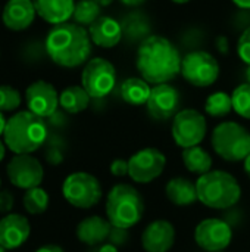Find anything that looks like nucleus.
I'll list each match as a JSON object with an SVG mask.
<instances>
[{"label":"nucleus","mask_w":250,"mask_h":252,"mask_svg":"<svg viewBox=\"0 0 250 252\" xmlns=\"http://www.w3.org/2000/svg\"><path fill=\"white\" fill-rule=\"evenodd\" d=\"M91 43L102 49L115 47L122 38V28L119 22L111 16H100L88 27Z\"/></svg>","instance_id":"obj_19"},{"label":"nucleus","mask_w":250,"mask_h":252,"mask_svg":"<svg viewBox=\"0 0 250 252\" xmlns=\"http://www.w3.org/2000/svg\"><path fill=\"white\" fill-rule=\"evenodd\" d=\"M172 3H177V4H186V3H189L190 0H171Z\"/></svg>","instance_id":"obj_43"},{"label":"nucleus","mask_w":250,"mask_h":252,"mask_svg":"<svg viewBox=\"0 0 250 252\" xmlns=\"http://www.w3.org/2000/svg\"><path fill=\"white\" fill-rule=\"evenodd\" d=\"M0 252H6V250H4V248H3L1 245H0Z\"/></svg>","instance_id":"obj_44"},{"label":"nucleus","mask_w":250,"mask_h":252,"mask_svg":"<svg viewBox=\"0 0 250 252\" xmlns=\"http://www.w3.org/2000/svg\"><path fill=\"white\" fill-rule=\"evenodd\" d=\"M9 182L24 190L38 188L44 179L41 162L31 155H15L6 167Z\"/></svg>","instance_id":"obj_12"},{"label":"nucleus","mask_w":250,"mask_h":252,"mask_svg":"<svg viewBox=\"0 0 250 252\" xmlns=\"http://www.w3.org/2000/svg\"><path fill=\"white\" fill-rule=\"evenodd\" d=\"M116 84V71L112 62L103 58L90 59L81 72V86L91 99L108 96Z\"/></svg>","instance_id":"obj_9"},{"label":"nucleus","mask_w":250,"mask_h":252,"mask_svg":"<svg viewBox=\"0 0 250 252\" xmlns=\"http://www.w3.org/2000/svg\"><path fill=\"white\" fill-rule=\"evenodd\" d=\"M165 193L167 198L177 207H189L199 201L196 183L186 177L171 179L165 186Z\"/></svg>","instance_id":"obj_22"},{"label":"nucleus","mask_w":250,"mask_h":252,"mask_svg":"<svg viewBox=\"0 0 250 252\" xmlns=\"http://www.w3.org/2000/svg\"><path fill=\"white\" fill-rule=\"evenodd\" d=\"M212 146L225 161H245L250 155V133L234 121L218 124L212 133Z\"/></svg>","instance_id":"obj_6"},{"label":"nucleus","mask_w":250,"mask_h":252,"mask_svg":"<svg viewBox=\"0 0 250 252\" xmlns=\"http://www.w3.org/2000/svg\"><path fill=\"white\" fill-rule=\"evenodd\" d=\"M181 75L194 87H209L220 77V63L209 52L194 50L183 58Z\"/></svg>","instance_id":"obj_8"},{"label":"nucleus","mask_w":250,"mask_h":252,"mask_svg":"<svg viewBox=\"0 0 250 252\" xmlns=\"http://www.w3.org/2000/svg\"><path fill=\"white\" fill-rule=\"evenodd\" d=\"M175 242V229L167 220L150 223L143 235L141 245L146 252H168Z\"/></svg>","instance_id":"obj_17"},{"label":"nucleus","mask_w":250,"mask_h":252,"mask_svg":"<svg viewBox=\"0 0 250 252\" xmlns=\"http://www.w3.org/2000/svg\"><path fill=\"white\" fill-rule=\"evenodd\" d=\"M181 55L177 46L162 35L147 37L137 50L136 66L149 84H164L181 74Z\"/></svg>","instance_id":"obj_1"},{"label":"nucleus","mask_w":250,"mask_h":252,"mask_svg":"<svg viewBox=\"0 0 250 252\" xmlns=\"http://www.w3.org/2000/svg\"><path fill=\"white\" fill-rule=\"evenodd\" d=\"M25 100L28 111L41 118L52 117L59 106V94L55 86L44 80H37L27 87Z\"/></svg>","instance_id":"obj_14"},{"label":"nucleus","mask_w":250,"mask_h":252,"mask_svg":"<svg viewBox=\"0 0 250 252\" xmlns=\"http://www.w3.org/2000/svg\"><path fill=\"white\" fill-rule=\"evenodd\" d=\"M146 106L152 118L159 121L169 120L178 114L180 93L169 83L156 84L152 87Z\"/></svg>","instance_id":"obj_15"},{"label":"nucleus","mask_w":250,"mask_h":252,"mask_svg":"<svg viewBox=\"0 0 250 252\" xmlns=\"http://www.w3.org/2000/svg\"><path fill=\"white\" fill-rule=\"evenodd\" d=\"M4 155H6V143L0 140V162L3 161Z\"/></svg>","instance_id":"obj_39"},{"label":"nucleus","mask_w":250,"mask_h":252,"mask_svg":"<svg viewBox=\"0 0 250 252\" xmlns=\"http://www.w3.org/2000/svg\"><path fill=\"white\" fill-rule=\"evenodd\" d=\"M62 193L72 207L88 210L102 199V186L94 176L78 171L65 179L62 185Z\"/></svg>","instance_id":"obj_7"},{"label":"nucleus","mask_w":250,"mask_h":252,"mask_svg":"<svg viewBox=\"0 0 250 252\" xmlns=\"http://www.w3.org/2000/svg\"><path fill=\"white\" fill-rule=\"evenodd\" d=\"M150 92H152L150 84L141 77L127 78L121 84V97L124 99V102L133 106L146 105L149 100Z\"/></svg>","instance_id":"obj_23"},{"label":"nucleus","mask_w":250,"mask_h":252,"mask_svg":"<svg viewBox=\"0 0 250 252\" xmlns=\"http://www.w3.org/2000/svg\"><path fill=\"white\" fill-rule=\"evenodd\" d=\"M47 137V127L41 117L31 111H19L13 114L3 133V142L15 155H31Z\"/></svg>","instance_id":"obj_3"},{"label":"nucleus","mask_w":250,"mask_h":252,"mask_svg":"<svg viewBox=\"0 0 250 252\" xmlns=\"http://www.w3.org/2000/svg\"><path fill=\"white\" fill-rule=\"evenodd\" d=\"M99 252H118V248L112 244H105V245H102Z\"/></svg>","instance_id":"obj_37"},{"label":"nucleus","mask_w":250,"mask_h":252,"mask_svg":"<svg viewBox=\"0 0 250 252\" xmlns=\"http://www.w3.org/2000/svg\"><path fill=\"white\" fill-rule=\"evenodd\" d=\"M125 6H130V7H136V6H140L143 4L146 0H121Z\"/></svg>","instance_id":"obj_36"},{"label":"nucleus","mask_w":250,"mask_h":252,"mask_svg":"<svg viewBox=\"0 0 250 252\" xmlns=\"http://www.w3.org/2000/svg\"><path fill=\"white\" fill-rule=\"evenodd\" d=\"M240 9H250V0H231Z\"/></svg>","instance_id":"obj_35"},{"label":"nucleus","mask_w":250,"mask_h":252,"mask_svg":"<svg viewBox=\"0 0 250 252\" xmlns=\"http://www.w3.org/2000/svg\"><path fill=\"white\" fill-rule=\"evenodd\" d=\"M47 56L59 66L75 68L87 63L91 55L88 30L75 22L53 25L44 41Z\"/></svg>","instance_id":"obj_2"},{"label":"nucleus","mask_w":250,"mask_h":252,"mask_svg":"<svg viewBox=\"0 0 250 252\" xmlns=\"http://www.w3.org/2000/svg\"><path fill=\"white\" fill-rule=\"evenodd\" d=\"M21 93L12 86H0V111L12 112L21 105Z\"/></svg>","instance_id":"obj_30"},{"label":"nucleus","mask_w":250,"mask_h":252,"mask_svg":"<svg viewBox=\"0 0 250 252\" xmlns=\"http://www.w3.org/2000/svg\"><path fill=\"white\" fill-rule=\"evenodd\" d=\"M100 4L94 0H80L75 3L74 9V22L81 27H90L96 19L100 18Z\"/></svg>","instance_id":"obj_27"},{"label":"nucleus","mask_w":250,"mask_h":252,"mask_svg":"<svg viewBox=\"0 0 250 252\" xmlns=\"http://www.w3.org/2000/svg\"><path fill=\"white\" fill-rule=\"evenodd\" d=\"M35 15L32 0H9L1 10V21L6 28L22 31L34 22Z\"/></svg>","instance_id":"obj_18"},{"label":"nucleus","mask_w":250,"mask_h":252,"mask_svg":"<svg viewBox=\"0 0 250 252\" xmlns=\"http://www.w3.org/2000/svg\"><path fill=\"white\" fill-rule=\"evenodd\" d=\"M167 165L165 155L156 148H144L128 159V176L136 183H150L158 179Z\"/></svg>","instance_id":"obj_11"},{"label":"nucleus","mask_w":250,"mask_h":252,"mask_svg":"<svg viewBox=\"0 0 250 252\" xmlns=\"http://www.w3.org/2000/svg\"><path fill=\"white\" fill-rule=\"evenodd\" d=\"M106 217L115 229H130L136 226L144 213V201L131 185L119 183L113 186L106 199Z\"/></svg>","instance_id":"obj_4"},{"label":"nucleus","mask_w":250,"mask_h":252,"mask_svg":"<svg viewBox=\"0 0 250 252\" xmlns=\"http://www.w3.org/2000/svg\"><path fill=\"white\" fill-rule=\"evenodd\" d=\"M172 137L174 142L183 148L199 146V143L205 139L208 126L205 117L196 109H183L180 111L172 121Z\"/></svg>","instance_id":"obj_10"},{"label":"nucleus","mask_w":250,"mask_h":252,"mask_svg":"<svg viewBox=\"0 0 250 252\" xmlns=\"http://www.w3.org/2000/svg\"><path fill=\"white\" fill-rule=\"evenodd\" d=\"M6 123H7V120H6V117H4V112L0 111V136H3V133H4Z\"/></svg>","instance_id":"obj_38"},{"label":"nucleus","mask_w":250,"mask_h":252,"mask_svg":"<svg viewBox=\"0 0 250 252\" xmlns=\"http://www.w3.org/2000/svg\"><path fill=\"white\" fill-rule=\"evenodd\" d=\"M233 239L228 223L220 219H206L200 221L194 230L196 244L208 252L224 251Z\"/></svg>","instance_id":"obj_13"},{"label":"nucleus","mask_w":250,"mask_h":252,"mask_svg":"<svg viewBox=\"0 0 250 252\" xmlns=\"http://www.w3.org/2000/svg\"><path fill=\"white\" fill-rule=\"evenodd\" d=\"M13 208V195L7 190L0 192V213L9 214V211Z\"/></svg>","instance_id":"obj_33"},{"label":"nucleus","mask_w":250,"mask_h":252,"mask_svg":"<svg viewBox=\"0 0 250 252\" xmlns=\"http://www.w3.org/2000/svg\"><path fill=\"white\" fill-rule=\"evenodd\" d=\"M233 109L243 118L250 120V84L243 83L237 86L231 94Z\"/></svg>","instance_id":"obj_29"},{"label":"nucleus","mask_w":250,"mask_h":252,"mask_svg":"<svg viewBox=\"0 0 250 252\" xmlns=\"http://www.w3.org/2000/svg\"><path fill=\"white\" fill-rule=\"evenodd\" d=\"M205 111L214 118H222L233 111V99L225 92H215L206 99Z\"/></svg>","instance_id":"obj_26"},{"label":"nucleus","mask_w":250,"mask_h":252,"mask_svg":"<svg viewBox=\"0 0 250 252\" xmlns=\"http://www.w3.org/2000/svg\"><path fill=\"white\" fill-rule=\"evenodd\" d=\"M196 188L199 201L214 210H227L236 205L242 196V188L234 176L221 170L200 176L196 182Z\"/></svg>","instance_id":"obj_5"},{"label":"nucleus","mask_w":250,"mask_h":252,"mask_svg":"<svg viewBox=\"0 0 250 252\" xmlns=\"http://www.w3.org/2000/svg\"><path fill=\"white\" fill-rule=\"evenodd\" d=\"M35 252H65L60 247L57 245H44L41 248H38Z\"/></svg>","instance_id":"obj_34"},{"label":"nucleus","mask_w":250,"mask_h":252,"mask_svg":"<svg viewBox=\"0 0 250 252\" xmlns=\"http://www.w3.org/2000/svg\"><path fill=\"white\" fill-rule=\"evenodd\" d=\"M22 202H24V207H25L27 213H29L32 216H38V214H43L47 210V207H49V195L40 186L32 188L29 190H25Z\"/></svg>","instance_id":"obj_28"},{"label":"nucleus","mask_w":250,"mask_h":252,"mask_svg":"<svg viewBox=\"0 0 250 252\" xmlns=\"http://www.w3.org/2000/svg\"><path fill=\"white\" fill-rule=\"evenodd\" d=\"M112 232V224L100 216H90L77 226V238L80 242L94 247L103 244Z\"/></svg>","instance_id":"obj_20"},{"label":"nucleus","mask_w":250,"mask_h":252,"mask_svg":"<svg viewBox=\"0 0 250 252\" xmlns=\"http://www.w3.org/2000/svg\"><path fill=\"white\" fill-rule=\"evenodd\" d=\"M243 162H245V173L249 176V179H250V155L246 158V159H245V161H243Z\"/></svg>","instance_id":"obj_40"},{"label":"nucleus","mask_w":250,"mask_h":252,"mask_svg":"<svg viewBox=\"0 0 250 252\" xmlns=\"http://www.w3.org/2000/svg\"><path fill=\"white\" fill-rule=\"evenodd\" d=\"M237 53L246 65H250V25L243 31V34L239 38Z\"/></svg>","instance_id":"obj_31"},{"label":"nucleus","mask_w":250,"mask_h":252,"mask_svg":"<svg viewBox=\"0 0 250 252\" xmlns=\"http://www.w3.org/2000/svg\"><path fill=\"white\" fill-rule=\"evenodd\" d=\"M90 99L83 86H69L59 94V105L69 114H80L88 108Z\"/></svg>","instance_id":"obj_24"},{"label":"nucleus","mask_w":250,"mask_h":252,"mask_svg":"<svg viewBox=\"0 0 250 252\" xmlns=\"http://www.w3.org/2000/svg\"><path fill=\"white\" fill-rule=\"evenodd\" d=\"M31 233V226L27 217L19 214H6L0 220V245L9 251L24 245Z\"/></svg>","instance_id":"obj_16"},{"label":"nucleus","mask_w":250,"mask_h":252,"mask_svg":"<svg viewBox=\"0 0 250 252\" xmlns=\"http://www.w3.org/2000/svg\"><path fill=\"white\" fill-rule=\"evenodd\" d=\"M215 252H224V251H215Z\"/></svg>","instance_id":"obj_45"},{"label":"nucleus","mask_w":250,"mask_h":252,"mask_svg":"<svg viewBox=\"0 0 250 252\" xmlns=\"http://www.w3.org/2000/svg\"><path fill=\"white\" fill-rule=\"evenodd\" d=\"M37 15L52 25L68 22L75 9L74 0H32Z\"/></svg>","instance_id":"obj_21"},{"label":"nucleus","mask_w":250,"mask_h":252,"mask_svg":"<svg viewBox=\"0 0 250 252\" xmlns=\"http://www.w3.org/2000/svg\"><path fill=\"white\" fill-rule=\"evenodd\" d=\"M183 162L190 173L203 176L212 171V158L200 146H192L183 149Z\"/></svg>","instance_id":"obj_25"},{"label":"nucleus","mask_w":250,"mask_h":252,"mask_svg":"<svg viewBox=\"0 0 250 252\" xmlns=\"http://www.w3.org/2000/svg\"><path fill=\"white\" fill-rule=\"evenodd\" d=\"M245 77H246V83L250 84V65H248L246 71H245Z\"/></svg>","instance_id":"obj_42"},{"label":"nucleus","mask_w":250,"mask_h":252,"mask_svg":"<svg viewBox=\"0 0 250 252\" xmlns=\"http://www.w3.org/2000/svg\"><path fill=\"white\" fill-rule=\"evenodd\" d=\"M94 1H96L97 4H100V6L103 7V6H109V4H111V3H112L113 0H94Z\"/></svg>","instance_id":"obj_41"},{"label":"nucleus","mask_w":250,"mask_h":252,"mask_svg":"<svg viewBox=\"0 0 250 252\" xmlns=\"http://www.w3.org/2000/svg\"><path fill=\"white\" fill-rule=\"evenodd\" d=\"M111 173L116 177H124V176H128V161H124V159H115L112 164H111Z\"/></svg>","instance_id":"obj_32"}]
</instances>
